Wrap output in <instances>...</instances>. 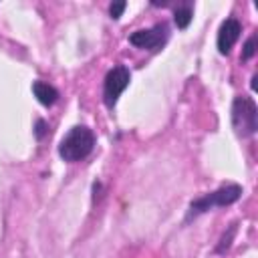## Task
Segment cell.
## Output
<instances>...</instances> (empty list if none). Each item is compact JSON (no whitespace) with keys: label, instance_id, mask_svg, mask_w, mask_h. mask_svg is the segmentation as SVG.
Wrapping results in <instances>:
<instances>
[{"label":"cell","instance_id":"obj_2","mask_svg":"<svg viewBox=\"0 0 258 258\" xmlns=\"http://www.w3.org/2000/svg\"><path fill=\"white\" fill-rule=\"evenodd\" d=\"M240 198H242V185H238V183H226V185L218 187L216 191H210V194H206L202 198H196L189 204V210H187L185 220L189 222L191 218H198L200 214H206L212 208L230 206V204L238 202Z\"/></svg>","mask_w":258,"mask_h":258},{"label":"cell","instance_id":"obj_6","mask_svg":"<svg viewBox=\"0 0 258 258\" xmlns=\"http://www.w3.org/2000/svg\"><path fill=\"white\" fill-rule=\"evenodd\" d=\"M240 32H242V24L238 18H226L220 28H218V38H216V44H218V50L220 54H228L234 44L238 42L240 38Z\"/></svg>","mask_w":258,"mask_h":258},{"label":"cell","instance_id":"obj_3","mask_svg":"<svg viewBox=\"0 0 258 258\" xmlns=\"http://www.w3.org/2000/svg\"><path fill=\"white\" fill-rule=\"evenodd\" d=\"M230 117H232V127L236 131V135L250 137V135L256 133V129H258V107H256L252 97L238 95L232 103Z\"/></svg>","mask_w":258,"mask_h":258},{"label":"cell","instance_id":"obj_4","mask_svg":"<svg viewBox=\"0 0 258 258\" xmlns=\"http://www.w3.org/2000/svg\"><path fill=\"white\" fill-rule=\"evenodd\" d=\"M129 81H131V73L125 64H117L113 67L107 75H105V81H103V101L109 109H113L121 97V93L129 87Z\"/></svg>","mask_w":258,"mask_h":258},{"label":"cell","instance_id":"obj_12","mask_svg":"<svg viewBox=\"0 0 258 258\" xmlns=\"http://www.w3.org/2000/svg\"><path fill=\"white\" fill-rule=\"evenodd\" d=\"M34 133H36V139H42V137H44V133H46V121H44V119H38V121H36Z\"/></svg>","mask_w":258,"mask_h":258},{"label":"cell","instance_id":"obj_8","mask_svg":"<svg viewBox=\"0 0 258 258\" xmlns=\"http://www.w3.org/2000/svg\"><path fill=\"white\" fill-rule=\"evenodd\" d=\"M191 18H194V4H191V2L179 4V6L175 8V12H173V22H175V26H177L179 30H185V28L189 26Z\"/></svg>","mask_w":258,"mask_h":258},{"label":"cell","instance_id":"obj_11","mask_svg":"<svg viewBox=\"0 0 258 258\" xmlns=\"http://www.w3.org/2000/svg\"><path fill=\"white\" fill-rule=\"evenodd\" d=\"M125 8H127V2H123V0H121V2H113V4L109 6V14H111V18H113V20H119Z\"/></svg>","mask_w":258,"mask_h":258},{"label":"cell","instance_id":"obj_5","mask_svg":"<svg viewBox=\"0 0 258 258\" xmlns=\"http://www.w3.org/2000/svg\"><path fill=\"white\" fill-rule=\"evenodd\" d=\"M169 36V30H167V24L165 22H159L151 28H141V30H135L129 34V42L137 48H149V50H157L165 44Z\"/></svg>","mask_w":258,"mask_h":258},{"label":"cell","instance_id":"obj_1","mask_svg":"<svg viewBox=\"0 0 258 258\" xmlns=\"http://www.w3.org/2000/svg\"><path fill=\"white\" fill-rule=\"evenodd\" d=\"M95 147V133L87 125H75L58 143V155L64 161H81Z\"/></svg>","mask_w":258,"mask_h":258},{"label":"cell","instance_id":"obj_7","mask_svg":"<svg viewBox=\"0 0 258 258\" xmlns=\"http://www.w3.org/2000/svg\"><path fill=\"white\" fill-rule=\"evenodd\" d=\"M32 95H34L36 101H38L40 105H44V107L54 105L56 99H58V91H56L52 85L44 83V81H34V83H32Z\"/></svg>","mask_w":258,"mask_h":258},{"label":"cell","instance_id":"obj_9","mask_svg":"<svg viewBox=\"0 0 258 258\" xmlns=\"http://www.w3.org/2000/svg\"><path fill=\"white\" fill-rule=\"evenodd\" d=\"M236 232H238V224L234 222V224H230L228 232H224V234H222V238H220V242H218V246H216V254H224V252L230 248V244H232V240H234Z\"/></svg>","mask_w":258,"mask_h":258},{"label":"cell","instance_id":"obj_10","mask_svg":"<svg viewBox=\"0 0 258 258\" xmlns=\"http://www.w3.org/2000/svg\"><path fill=\"white\" fill-rule=\"evenodd\" d=\"M256 54V36L252 34L246 42H244V50H242V60H248Z\"/></svg>","mask_w":258,"mask_h":258}]
</instances>
